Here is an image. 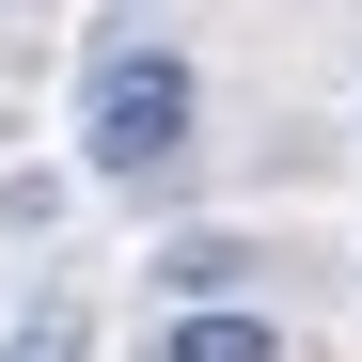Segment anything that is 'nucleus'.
<instances>
[{
	"instance_id": "1",
	"label": "nucleus",
	"mask_w": 362,
	"mask_h": 362,
	"mask_svg": "<svg viewBox=\"0 0 362 362\" xmlns=\"http://www.w3.org/2000/svg\"><path fill=\"white\" fill-rule=\"evenodd\" d=\"M205 127V79H189V47H142V32H110L95 47V79H79V158L110 173V189H158L173 158H189Z\"/></svg>"
},
{
	"instance_id": "2",
	"label": "nucleus",
	"mask_w": 362,
	"mask_h": 362,
	"mask_svg": "<svg viewBox=\"0 0 362 362\" xmlns=\"http://www.w3.org/2000/svg\"><path fill=\"white\" fill-rule=\"evenodd\" d=\"M158 362H284V331L252 315V299H173V331H158Z\"/></svg>"
},
{
	"instance_id": "3",
	"label": "nucleus",
	"mask_w": 362,
	"mask_h": 362,
	"mask_svg": "<svg viewBox=\"0 0 362 362\" xmlns=\"http://www.w3.org/2000/svg\"><path fill=\"white\" fill-rule=\"evenodd\" d=\"M252 268H268L252 236H173V252H158V299H236Z\"/></svg>"
},
{
	"instance_id": "4",
	"label": "nucleus",
	"mask_w": 362,
	"mask_h": 362,
	"mask_svg": "<svg viewBox=\"0 0 362 362\" xmlns=\"http://www.w3.org/2000/svg\"><path fill=\"white\" fill-rule=\"evenodd\" d=\"M0 362H95V315L79 299H32V315L0 331Z\"/></svg>"
}]
</instances>
